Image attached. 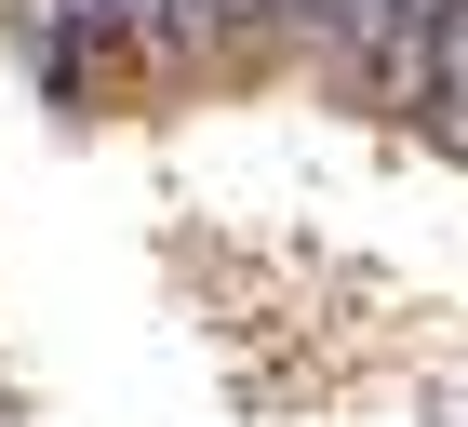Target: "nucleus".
Instances as JSON below:
<instances>
[{
	"mask_svg": "<svg viewBox=\"0 0 468 427\" xmlns=\"http://www.w3.org/2000/svg\"><path fill=\"white\" fill-rule=\"evenodd\" d=\"M14 14H40V0H14Z\"/></svg>",
	"mask_w": 468,
	"mask_h": 427,
	"instance_id": "obj_5",
	"label": "nucleus"
},
{
	"mask_svg": "<svg viewBox=\"0 0 468 427\" xmlns=\"http://www.w3.org/2000/svg\"><path fill=\"white\" fill-rule=\"evenodd\" d=\"M294 40V0H175V68L215 80V68H254Z\"/></svg>",
	"mask_w": 468,
	"mask_h": 427,
	"instance_id": "obj_2",
	"label": "nucleus"
},
{
	"mask_svg": "<svg viewBox=\"0 0 468 427\" xmlns=\"http://www.w3.org/2000/svg\"><path fill=\"white\" fill-rule=\"evenodd\" d=\"M455 0H294V54L335 80V107H388L429 120V54Z\"/></svg>",
	"mask_w": 468,
	"mask_h": 427,
	"instance_id": "obj_1",
	"label": "nucleus"
},
{
	"mask_svg": "<svg viewBox=\"0 0 468 427\" xmlns=\"http://www.w3.org/2000/svg\"><path fill=\"white\" fill-rule=\"evenodd\" d=\"M429 147L468 161V0L441 14V54H429Z\"/></svg>",
	"mask_w": 468,
	"mask_h": 427,
	"instance_id": "obj_3",
	"label": "nucleus"
},
{
	"mask_svg": "<svg viewBox=\"0 0 468 427\" xmlns=\"http://www.w3.org/2000/svg\"><path fill=\"white\" fill-rule=\"evenodd\" d=\"M0 427H14V388H0Z\"/></svg>",
	"mask_w": 468,
	"mask_h": 427,
	"instance_id": "obj_4",
	"label": "nucleus"
},
{
	"mask_svg": "<svg viewBox=\"0 0 468 427\" xmlns=\"http://www.w3.org/2000/svg\"><path fill=\"white\" fill-rule=\"evenodd\" d=\"M0 14H14V0H0Z\"/></svg>",
	"mask_w": 468,
	"mask_h": 427,
	"instance_id": "obj_6",
	"label": "nucleus"
}]
</instances>
